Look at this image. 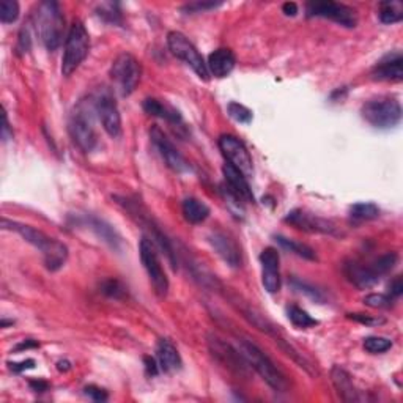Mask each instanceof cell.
Segmentation results:
<instances>
[{
    "label": "cell",
    "mask_w": 403,
    "mask_h": 403,
    "mask_svg": "<svg viewBox=\"0 0 403 403\" xmlns=\"http://www.w3.org/2000/svg\"><path fill=\"white\" fill-rule=\"evenodd\" d=\"M2 229L14 230L16 233H19V235L23 236L29 245L38 249V251L43 254L45 265L49 271H58V269L66 263L68 247L63 245V243L57 241L56 238L47 236L46 233L35 229V227L27 225V224H21V222L10 221L7 219V217H3Z\"/></svg>",
    "instance_id": "6da1fadb"
},
{
    "label": "cell",
    "mask_w": 403,
    "mask_h": 403,
    "mask_svg": "<svg viewBox=\"0 0 403 403\" xmlns=\"http://www.w3.org/2000/svg\"><path fill=\"white\" fill-rule=\"evenodd\" d=\"M34 24L46 49L54 52L62 45L65 25L60 5L57 2H41L34 13Z\"/></svg>",
    "instance_id": "7a4b0ae2"
},
{
    "label": "cell",
    "mask_w": 403,
    "mask_h": 403,
    "mask_svg": "<svg viewBox=\"0 0 403 403\" xmlns=\"http://www.w3.org/2000/svg\"><path fill=\"white\" fill-rule=\"evenodd\" d=\"M238 345H240L238 350H240L243 356L247 361L249 367L256 370L262 376L263 381H267L274 391L285 392L289 389V381L285 378V375L276 367L273 361L256 343L247 341V339H238Z\"/></svg>",
    "instance_id": "3957f363"
},
{
    "label": "cell",
    "mask_w": 403,
    "mask_h": 403,
    "mask_svg": "<svg viewBox=\"0 0 403 403\" xmlns=\"http://www.w3.org/2000/svg\"><path fill=\"white\" fill-rule=\"evenodd\" d=\"M90 51V36L81 21H74L70 30H68L65 51L62 58V74L63 76H71V74L81 66V63L86 60Z\"/></svg>",
    "instance_id": "277c9868"
},
{
    "label": "cell",
    "mask_w": 403,
    "mask_h": 403,
    "mask_svg": "<svg viewBox=\"0 0 403 403\" xmlns=\"http://www.w3.org/2000/svg\"><path fill=\"white\" fill-rule=\"evenodd\" d=\"M363 119L374 128L388 130L399 125L402 120V106L391 97H380L369 99L361 109Z\"/></svg>",
    "instance_id": "5b68a950"
},
{
    "label": "cell",
    "mask_w": 403,
    "mask_h": 403,
    "mask_svg": "<svg viewBox=\"0 0 403 403\" xmlns=\"http://www.w3.org/2000/svg\"><path fill=\"white\" fill-rule=\"evenodd\" d=\"M93 104L92 108H88V106L81 103L74 109L70 125H68L73 142L86 153L93 151L95 147L98 145V136L93 123Z\"/></svg>",
    "instance_id": "8992f818"
},
{
    "label": "cell",
    "mask_w": 403,
    "mask_h": 403,
    "mask_svg": "<svg viewBox=\"0 0 403 403\" xmlns=\"http://www.w3.org/2000/svg\"><path fill=\"white\" fill-rule=\"evenodd\" d=\"M142 66L134 56L123 52L110 66V79L121 97H130L141 82Z\"/></svg>",
    "instance_id": "52a82bcc"
},
{
    "label": "cell",
    "mask_w": 403,
    "mask_h": 403,
    "mask_svg": "<svg viewBox=\"0 0 403 403\" xmlns=\"http://www.w3.org/2000/svg\"><path fill=\"white\" fill-rule=\"evenodd\" d=\"M93 109L95 114L98 115V119L103 125L104 131L108 132L110 137L121 136V115L117 106V101L114 97V92L108 87H101L93 97Z\"/></svg>",
    "instance_id": "ba28073f"
},
{
    "label": "cell",
    "mask_w": 403,
    "mask_h": 403,
    "mask_svg": "<svg viewBox=\"0 0 403 403\" xmlns=\"http://www.w3.org/2000/svg\"><path fill=\"white\" fill-rule=\"evenodd\" d=\"M167 45L172 54L193 68V71L197 74L202 81H208L210 73L208 68H206V62L197 51V47L191 43L186 35H183L182 32H171L167 35Z\"/></svg>",
    "instance_id": "9c48e42d"
},
{
    "label": "cell",
    "mask_w": 403,
    "mask_h": 403,
    "mask_svg": "<svg viewBox=\"0 0 403 403\" xmlns=\"http://www.w3.org/2000/svg\"><path fill=\"white\" fill-rule=\"evenodd\" d=\"M139 254L141 262L148 274V279H150L153 289H155V293L159 298H164L169 291V279L161 265V260H159L155 243L148 236H142L139 243Z\"/></svg>",
    "instance_id": "30bf717a"
},
{
    "label": "cell",
    "mask_w": 403,
    "mask_h": 403,
    "mask_svg": "<svg viewBox=\"0 0 403 403\" xmlns=\"http://www.w3.org/2000/svg\"><path fill=\"white\" fill-rule=\"evenodd\" d=\"M208 348L213 358L217 363L224 365L225 369H229L230 372L236 374L238 376H247L249 375V364L243 356L240 350L233 348L230 343H227L224 339L210 334L208 336Z\"/></svg>",
    "instance_id": "8fae6325"
},
{
    "label": "cell",
    "mask_w": 403,
    "mask_h": 403,
    "mask_svg": "<svg viewBox=\"0 0 403 403\" xmlns=\"http://www.w3.org/2000/svg\"><path fill=\"white\" fill-rule=\"evenodd\" d=\"M306 13L309 18H326L348 29L356 27L358 24L356 12H354L352 7L343 3L331 2V0H325V2H309L306 5Z\"/></svg>",
    "instance_id": "7c38bea8"
},
{
    "label": "cell",
    "mask_w": 403,
    "mask_h": 403,
    "mask_svg": "<svg viewBox=\"0 0 403 403\" xmlns=\"http://www.w3.org/2000/svg\"><path fill=\"white\" fill-rule=\"evenodd\" d=\"M219 150L222 155L232 164L233 167H236L238 171H241L246 177H251L254 173V164L251 153L246 148V145L238 139V137L232 134H222L219 137Z\"/></svg>",
    "instance_id": "4fadbf2b"
},
{
    "label": "cell",
    "mask_w": 403,
    "mask_h": 403,
    "mask_svg": "<svg viewBox=\"0 0 403 403\" xmlns=\"http://www.w3.org/2000/svg\"><path fill=\"white\" fill-rule=\"evenodd\" d=\"M150 137L153 145L156 147V150L159 151V155L164 159V162L167 164L169 169H172L173 172L177 173H184L189 172L191 167L186 159L182 156V153L177 150L171 141L167 139V136L158 128V126H153L150 130Z\"/></svg>",
    "instance_id": "5bb4252c"
},
{
    "label": "cell",
    "mask_w": 403,
    "mask_h": 403,
    "mask_svg": "<svg viewBox=\"0 0 403 403\" xmlns=\"http://www.w3.org/2000/svg\"><path fill=\"white\" fill-rule=\"evenodd\" d=\"M285 222H289L296 229L310 232V233H325V235H337L336 225L331 221L323 219L314 213H307L304 210H295L285 217Z\"/></svg>",
    "instance_id": "9a60e30c"
},
{
    "label": "cell",
    "mask_w": 403,
    "mask_h": 403,
    "mask_svg": "<svg viewBox=\"0 0 403 403\" xmlns=\"http://www.w3.org/2000/svg\"><path fill=\"white\" fill-rule=\"evenodd\" d=\"M262 263V284L268 293H278L280 290V257L278 249L267 247L260 254Z\"/></svg>",
    "instance_id": "2e32d148"
},
{
    "label": "cell",
    "mask_w": 403,
    "mask_h": 403,
    "mask_svg": "<svg viewBox=\"0 0 403 403\" xmlns=\"http://www.w3.org/2000/svg\"><path fill=\"white\" fill-rule=\"evenodd\" d=\"M210 245L213 246L217 256H219L224 262L232 268H240L241 267V254L238 249L236 243L232 240L229 235L222 232H213L208 236Z\"/></svg>",
    "instance_id": "e0dca14e"
},
{
    "label": "cell",
    "mask_w": 403,
    "mask_h": 403,
    "mask_svg": "<svg viewBox=\"0 0 403 403\" xmlns=\"http://www.w3.org/2000/svg\"><path fill=\"white\" fill-rule=\"evenodd\" d=\"M375 81L400 82L403 79V57L400 52H392L376 63L372 70Z\"/></svg>",
    "instance_id": "ac0fdd59"
},
{
    "label": "cell",
    "mask_w": 403,
    "mask_h": 403,
    "mask_svg": "<svg viewBox=\"0 0 403 403\" xmlns=\"http://www.w3.org/2000/svg\"><path fill=\"white\" fill-rule=\"evenodd\" d=\"M222 173H224L225 186L229 188L236 197H240L243 202H247V204H254V202H256L245 173L238 171L236 167H233L232 164H225V166L222 167Z\"/></svg>",
    "instance_id": "d6986e66"
},
{
    "label": "cell",
    "mask_w": 403,
    "mask_h": 403,
    "mask_svg": "<svg viewBox=\"0 0 403 403\" xmlns=\"http://www.w3.org/2000/svg\"><path fill=\"white\" fill-rule=\"evenodd\" d=\"M331 381L336 388L339 397L343 402H361L363 400V395L358 391L356 386L353 383V378L350 376L345 369L339 367V365H334L331 370Z\"/></svg>",
    "instance_id": "ffe728a7"
},
{
    "label": "cell",
    "mask_w": 403,
    "mask_h": 403,
    "mask_svg": "<svg viewBox=\"0 0 403 403\" xmlns=\"http://www.w3.org/2000/svg\"><path fill=\"white\" fill-rule=\"evenodd\" d=\"M343 273L350 282L358 289H370L380 280V276L374 271L372 265L365 267L358 262H347L343 265Z\"/></svg>",
    "instance_id": "44dd1931"
},
{
    "label": "cell",
    "mask_w": 403,
    "mask_h": 403,
    "mask_svg": "<svg viewBox=\"0 0 403 403\" xmlns=\"http://www.w3.org/2000/svg\"><path fill=\"white\" fill-rule=\"evenodd\" d=\"M156 361L161 372H175L182 369V356L169 339H161L156 345Z\"/></svg>",
    "instance_id": "7402d4cb"
},
{
    "label": "cell",
    "mask_w": 403,
    "mask_h": 403,
    "mask_svg": "<svg viewBox=\"0 0 403 403\" xmlns=\"http://www.w3.org/2000/svg\"><path fill=\"white\" fill-rule=\"evenodd\" d=\"M235 63V54L230 49H227V47H221V49L211 52L208 62H206V68H208V73L213 74L215 77H225L233 71Z\"/></svg>",
    "instance_id": "603a6c76"
},
{
    "label": "cell",
    "mask_w": 403,
    "mask_h": 403,
    "mask_svg": "<svg viewBox=\"0 0 403 403\" xmlns=\"http://www.w3.org/2000/svg\"><path fill=\"white\" fill-rule=\"evenodd\" d=\"M144 110L151 117H158V119H162L169 121L171 125H182L183 119L180 112L171 104L166 103V101L156 99V98H147L144 101Z\"/></svg>",
    "instance_id": "cb8c5ba5"
},
{
    "label": "cell",
    "mask_w": 403,
    "mask_h": 403,
    "mask_svg": "<svg viewBox=\"0 0 403 403\" xmlns=\"http://www.w3.org/2000/svg\"><path fill=\"white\" fill-rule=\"evenodd\" d=\"M82 221H84V224L88 225V229H92L101 238V240L108 243L110 247H114V249L120 247V245H121L120 236L117 235V232L108 224V222H104L103 219H98V217H95V216L84 217Z\"/></svg>",
    "instance_id": "d4e9b609"
},
{
    "label": "cell",
    "mask_w": 403,
    "mask_h": 403,
    "mask_svg": "<svg viewBox=\"0 0 403 403\" xmlns=\"http://www.w3.org/2000/svg\"><path fill=\"white\" fill-rule=\"evenodd\" d=\"M182 210H183L184 219H186L189 224H202V222L210 216L208 205L195 197L184 199Z\"/></svg>",
    "instance_id": "484cf974"
},
{
    "label": "cell",
    "mask_w": 403,
    "mask_h": 403,
    "mask_svg": "<svg viewBox=\"0 0 403 403\" xmlns=\"http://www.w3.org/2000/svg\"><path fill=\"white\" fill-rule=\"evenodd\" d=\"M380 216V208L375 204H356L350 208V219L354 224H361V222H369L374 219H378Z\"/></svg>",
    "instance_id": "4316f807"
},
{
    "label": "cell",
    "mask_w": 403,
    "mask_h": 403,
    "mask_svg": "<svg viewBox=\"0 0 403 403\" xmlns=\"http://www.w3.org/2000/svg\"><path fill=\"white\" fill-rule=\"evenodd\" d=\"M380 21L383 24H395L403 19V5L397 0L380 3Z\"/></svg>",
    "instance_id": "83f0119b"
},
{
    "label": "cell",
    "mask_w": 403,
    "mask_h": 403,
    "mask_svg": "<svg viewBox=\"0 0 403 403\" xmlns=\"http://www.w3.org/2000/svg\"><path fill=\"white\" fill-rule=\"evenodd\" d=\"M276 241L279 243L280 246H282L284 249H287V251L296 254V256H300L302 258H307V260H317V256L314 252V249L309 247L307 245H304V243H298L295 240H289V238L285 236H276Z\"/></svg>",
    "instance_id": "f1b7e54d"
},
{
    "label": "cell",
    "mask_w": 403,
    "mask_h": 403,
    "mask_svg": "<svg viewBox=\"0 0 403 403\" xmlns=\"http://www.w3.org/2000/svg\"><path fill=\"white\" fill-rule=\"evenodd\" d=\"M289 318L296 328H310L318 325L315 318H312L306 310H302L298 306H291L289 309Z\"/></svg>",
    "instance_id": "f546056e"
},
{
    "label": "cell",
    "mask_w": 403,
    "mask_h": 403,
    "mask_svg": "<svg viewBox=\"0 0 403 403\" xmlns=\"http://www.w3.org/2000/svg\"><path fill=\"white\" fill-rule=\"evenodd\" d=\"M397 262H399V256H397L395 252H388L384 254V256H381L378 260H375V262L372 263V268L374 271L381 278V276L391 273L397 265Z\"/></svg>",
    "instance_id": "4dcf8cb0"
},
{
    "label": "cell",
    "mask_w": 403,
    "mask_h": 403,
    "mask_svg": "<svg viewBox=\"0 0 403 403\" xmlns=\"http://www.w3.org/2000/svg\"><path fill=\"white\" fill-rule=\"evenodd\" d=\"M392 348V341L381 336H370L364 339V350L372 354H380Z\"/></svg>",
    "instance_id": "1f68e13d"
},
{
    "label": "cell",
    "mask_w": 403,
    "mask_h": 403,
    "mask_svg": "<svg viewBox=\"0 0 403 403\" xmlns=\"http://www.w3.org/2000/svg\"><path fill=\"white\" fill-rule=\"evenodd\" d=\"M101 291H103L106 296H109V298H114V300H125L126 295H128L125 285L117 279L104 280L103 285H101Z\"/></svg>",
    "instance_id": "d6a6232c"
},
{
    "label": "cell",
    "mask_w": 403,
    "mask_h": 403,
    "mask_svg": "<svg viewBox=\"0 0 403 403\" xmlns=\"http://www.w3.org/2000/svg\"><path fill=\"white\" fill-rule=\"evenodd\" d=\"M19 16V3L16 0H3L0 3V21L3 24H12Z\"/></svg>",
    "instance_id": "836d02e7"
},
{
    "label": "cell",
    "mask_w": 403,
    "mask_h": 403,
    "mask_svg": "<svg viewBox=\"0 0 403 403\" xmlns=\"http://www.w3.org/2000/svg\"><path fill=\"white\" fill-rule=\"evenodd\" d=\"M227 112H229L232 119L238 121V123L247 125L252 121V112L246 108V106H243L240 103H230L229 106H227Z\"/></svg>",
    "instance_id": "e575fe53"
},
{
    "label": "cell",
    "mask_w": 403,
    "mask_h": 403,
    "mask_svg": "<svg viewBox=\"0 0 403 403\" xmlns=\"http://www.w3.org/2000/svg\"><path fill=\"white\" fill-rule=\"evenodd\" d=\"M364 304L369 307H374V309H389L392 307V298L389 295H369L364 298Z\"/></svg>",
    "instance_id": "d590c367"
},
{
    "label": "cell",
    "mask_w": 403,
    "mask_h": 403,
    "mask_svg": "<svg viewBox=\"0 0 403 403\" xmlns=\"http://www.w3.org/2000/svg\"><path fill=\"white\" fill-rule=\"evenodd\" d=\"M348 318H352V320L358 321V323H361V325H365V326H380L386 321L384 318L374 317V315H369V314H348Z\"/></svg>",
    "instance_id": "8d00e7d4"
},
{
    "label": "cell",
    "mask_w": 403,
    "mask_h": 403,
    "mask_svg": "<svg viewBox=\"0 0 403 403\" xmlns=\"http://www.w3.org/2000/svg\"><path fill=\"white\" fill-rule=\"evenodd\" d=\"M32 40H30V32H29V24L21 29L19 32V40H18V51L19 54H25V52L30 51Z\"/></svg>",
    "instance_id": "74e56055"
},
{
    "label": "cell",
    "mask_w": 403,
    "mask_h": 403,
    "mask_svg": "<svg viewBox=\"0 0 403 403\" xmlns=\"http://www.w3.org/2000/svg\"><path fill=\"white\" fill-rule=\"evenodd\" d=\"M84 391H86V395H88L90 399L95 400V402H106V400H108V392H106L104 389L98 388V386L90 384Z\"/></svg>",
    "instance_id": "f35d334b"
},
{
    "label": "cell",
    "mask_w": 403,
    "mask_h": 403,
    "mask_svg": "<svg viewBox=\"0 0 403 403\" xmlns=\"http://www.w3.org/2000/svg\"><path fill=\"white\" fill-rule=\"evenodd\" d=\"M219 5L221 3H215V2H195V3L186 5V7H184L183 10L184 12H189V13H200V12H205V10L219 7Z\"/></svg>",
    "instance_id": "ab89813d"
},
{
    "label": "cell",
    "mask_w": 403,
    "mask_h": 403,
    "mask_svg": "<svg viewBox=\"0 0 403 403\" xmlns=\"http://www.w3.org/2000/svg\"><path fill=\"white\" fill-rule=\"evenodd\" d=\"M293 285H295L296 289H301L300 291H302V293L310 295V298H314L317 301H323V296L320 295V291H317L315 289L309 287V285H307V284H302V282H298V280H295Z\"/></svg>",
    "instance_id": "60d3db41"
},
{
    "label": "cell",
    "mask_w": 403,
    "mask_h": 403,
    "mask_svg": "<svg viewBox=\"0 0 403 403\" xmlns=\"http://www.w3.org/2000/svg\"><path fill=\"white\" fill-rule=\"evenodd\" d=\"M402 293H403V282L400 276H397V278H394V280L389 284V296L394 300V298H399Z\"/></svg>",
    "instance_id": "b9f144b4"
},
{
    "label": "cell",
    "mask_w": 403,
    "mask_h": 403,
    "mask_svg": "<svg viewBox=\"0 0 403 403\" xmlns=\"http://www.w3.org/2000/svg\"><path fill=\"white\" fill-rule=\"evenodd\" d=\"M144 363H145V370H147L148 375L155 376V375H158L159 372H161V369H159V365H158V361L155 358L145 356Z\"/></svg>",
    "instance_id": "7bdbcfd3"
},
{
    "label": "cell",
    "mask_w": 403,
    "mask_h": 403,
    "mask_svg": "<svg viewBox=\"0 0 403 403\" xmlns=\"http://www.w3.org/2000/svg\"><path fill=\"white\" fill-rule=\"evenodd\" d=\"M34 367H35V361L34 359H27V361H24V363L10 364V369H12L13 372H16V374L23 372V370H27V369H34Z\"/></svg>",
    "instance_id": "ee69618b"
},
{
    "label": "cell",
    "mask_w": 403,
    "mask_h": 403,
    "mask_svg": "<svg viewBox=\"0 0 403 403\" xmlns=\"http://www.w3.org/2000/svg\"><path fill=\"white\" fill-rule=\"evenodd\" d=\"M13 137V131L10 130V123L7 119V114H3V125H2V141L7 142Z\"/></svg>",
    "instance_id": "f6af8a7d"
},
{
    "label": "cell",
    "mask_w": 403,
    "mask_h": 403,
    "mask_svg": "<svg viewBox=\"0 0 403 403\" xmlns=\"http://www.w3.org/2000/svg\"><path fill=\"white\" fill-rule=\"evenodd\" d=\"M282 10L287 16H295L296 13H298V5H296L295 2H287V3H284Z\"/></svg>",
    "instance_id": "bcb514c9"
},
{
    "label": "cell",
    "mask_w": 403,
    "mask_h": 403,
    "mask_svg": "<svg viewBox=\"0 0 403 403\" xmlns=\"http://www.w3.org/2000/svg\"><path fill=\"white\" fill-rule=\"evenodd\" d=\"M30 388L35 392H45L47 391V383L45 381H30Z\"/></svg>",
    "instance_id": "7dc6e473"
},
{
    "label": "cell",
    "mask_w": 403,
    "mask_h": 403,
    "mask_svg": "<svg viewBox=\"0 0 403 403\" xmlns=\"http://www.w3.org/2000/svg\"><path fill=\"white\" fill-rule=\"evenodd\" d=\"M35 347H38V343L34 341H25L16 347V352H21V350H27V348H35Z\"/></svg>",
    "instance_id": "c3c4849f"
},
{
    "label": "cell",
    "mask_w": 403,
    "mask_h": 403,
    "mask_svg": "<svg viewBox=\"0 0 403 403\" xmlns=\"http://www.w3.org/2000/svg\"><path fill=\"white\" fill-rule=\"evenodd\" d=\"M70 369V363H63V361H60V363H58V370H68Z\"/></svg>",
    "instance_id": "681fc988"
}]
</instances>
